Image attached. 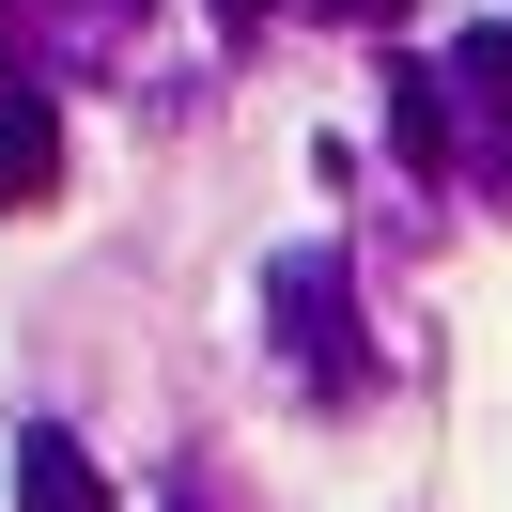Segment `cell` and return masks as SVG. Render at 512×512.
<instances>
[{
  "label": "cell",
  "instance_id": "obj_1",
  "mask_svg": "<svg viewBox=\"0 0 512 512\" xmlns=\"http://www.w3.org/2000/svg\"><path fill=\"white\" fill-rule=\"evenodd\" d=\"M47 171H63V109H47L32 78H0V218L47 202Z\"/></svg>",
  "mask_w": 512,
  "mask_h": 512
},
{
  "label": "cell",
  "instance_id": "obj_2",
  "mask_svg": "<svg viewBox=\"0 0 512 512\" xmlns=\"http://www.w3.org/2000/svg\"><path fill=\"white\" fill-rule=\"evenodd\" d=\"M16 512H109L94 450H78V435H32V450H16Z\"/></svg>",
  "mask_w": 512,
  "mask_h": 512
},
{
  "label": "cell",
  "instance_id": "obj_3",
  "mask_svg": "<svg viewBox=\"0 0 512 512\" xmlns=\"http://www.w3.org/2000/svg\"><path fill=\"white\" fill-rule=\"evenodd\" d=\"M280 326H311V373H357V342H342V280H326V264H280Z\"/></svg>",
  "mask_w": 512,
  "mask_h": 512
},
{
  "label": "cell",
  "instance_id": "obj_4",
  "mask_svg": "<svg viewBox=\"0 0 512 512\" xmlns=\"http://www.w3.org/2000/svg\"><path fill=\"white\" fill-rule=\"evenodd\" d=\"M388 140L404 171H450V78H388Z\"/></svg>",
  "mask_w": 512,
  "mask_h": 512
},
{
  "label": "cell",
  "instance_id": "obj_5",
  "mask_svg": "<svg viewBox=\"0 0 512 512\" xmlns=\"http://www.w3.org/2000/svg\"><path fill=\"white\" fill-rule=\"evenodd\" d=\"M450 78H466L481 109H512V32H466V47H450Z\"/></svg>",
  "mask_w": 512,
  "mask_h": 512
},
{
  "label": "cell",
  "instance_id": "obj_6",
  "mask_svg": "<svg viewBox=\"0 0 512 512\" xmlns=\"http://www.w3.org/2000/svg\"><path fill=\"white\" fill-rule=\"evenodd\" d=\"M326 16H357V32H388V16H404V0H326Z\"/></svg>",
  "mask_w": 512,
  "mask_h": 512
},
{
  "label": "cell",
  "instance_id": "obj_7",
  "mask_svg": "<svg viewBox=\"0 0 512 512\" xmlns=\"http://www.w3.org/2000/svg\"><path fill=\"white\" fill-rule=\"evenodd\" d=\"M202 16H233V32H249V16H264V0H202Z\"/></svg>",
  "mask_w": 512,
  "mask_h": 512
}]
</instances>
